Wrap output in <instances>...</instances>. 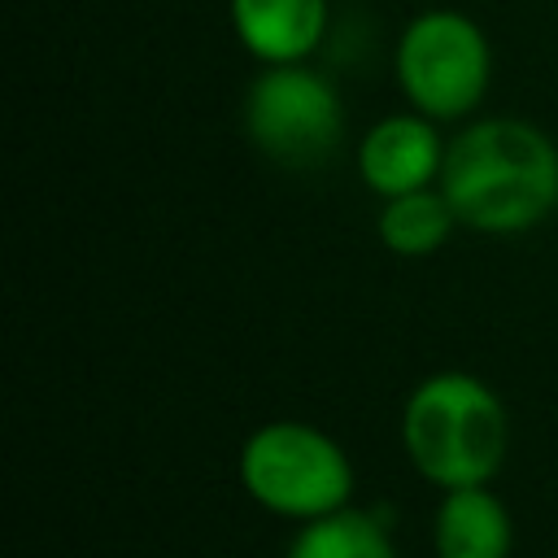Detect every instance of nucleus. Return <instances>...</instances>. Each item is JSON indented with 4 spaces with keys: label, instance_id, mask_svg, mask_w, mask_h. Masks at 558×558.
Segmentation results:
<instances>
[{
    "label": "nucleus",
    "instance_id": "obj_9",
    "mask_svg": "<svg viewBox=\"0 0 558 558\" xmlns=\"http://www.w3.org/2000/svg\"><path fill=\"white\" fill-rule=\"evenodd\" d=\"M453 222H458V214H453L449 196L440 187H418V192L388 196L375 227H379L384 248H392L401 257H427L449 240Z\"/></svg>",
    "mask_w": 558,
    "mask_h": 558
},
{
    "label": "nucleus",
    "instance_id": "obj_8",
    "mask_svg": "<svg viewBox=\"0 0 558 558\" xmlns=\"http://www.w3.org/2000/svg\"><path fill=\"white\" fill-rule=\"evenodd\" d=\"M510 541V514L484 484L445 488L436 510V558H506Z\"/></svg>",
    "mask_w": 558,
    "mask_h": 558
},
{
    "label": "nucleus",
    "instance_id": "obj_10",
    "mask_svg": "<svg viewBox=\"0 0 558 558\" xmlns=\"http://www.w3.org/2000/svg\"><path fill=\"white\" fill-rule=\"evenodd\" d=\"M288 558H397V549L375 514L340 506L331 514L305 519L288 545Z\"/></svg>",
    "mask_w": 558,
    "mask_h": 558
},
{
    "label": "nucleus",
    "instance_id": "obj_2",
    "mask_svg": "<svg viewBox=\"0 0 558 558\" xmlns=\"http://www.w3.org/2000/svg\"><path fill=\"white\" fill-rule=\"evenodd\" d=\"M506 436L497 392L466 371L427 375L401 414V440L414 471L440 488L493 480L506 458Z\"/></svg>",
    "mask_w": 558,
    "mask_h": 558
},
{
    "label": "nucleus",
    "instance_id": "obj_3",
    "mask_svg": "<svg viewBox=\"0 0 558 558\" xmlns=\"http://www.w3.org/2000/svg\"><path fill=\"white\" fill-rule=\"evenodd\" d=\"M392 74L410 109L458 122L480 109L493 83V44L462 9H418L392 48Z\"/></svg>",
    "mask_w": 558,
    "mask_h": 558
},
{
    "label": "nucleus",
    "instance_id": "obj_7",
    "mask_svg": "<svg viewBox=\"0 0 558 558\" xmlns=\"http://www.w3.org/2000/svg\"><path fill=\"white\" fill-rule=\"evenodd\" d=\"M227 22L262 65L314 61L331 26V0H227Z\"/></svg>",
    "mask_w": 558,
    "mask_h": 558
},
{
    "label": "nucleus",
    "instance_id": "obj_6",
    "mask_svg": "<svg viewBox=\"0 0 558 558\" xmlns=\"http://www.w3.org/2000/svg\"><path fill=\"white\" fill-rule=\"evenodd\" d=\"M445 166V140L436 122L418 109L388 113L366 126L357 140V174L375 196H401L440 183Z\"/></svg>",
    "mask_w": 558,
    "mask_h": 558
},
{
    "label": "nucleus",
    "instance_id": "obj_1",
    "mask_svg": "<svg viewBox=\"0 0 558 558\" xmlns=\"http://www.w3.org/2000/svg\"><path fill=\"white\" fill-rule=\"evenodd\" d=\"M436 187L471 231H527L558 209V144L523 118H475L445 144Z\"/></svg>",
    "mask_w": 558,
    "mask_h": 558
},
{
    "label": "nucleus",
    "instance_id": "obj_5",
    "mask_svg": "<svg viewBox=\"0 0 558 558\" xmlns=\"http://www.w3.org/2000/svg\"><path fill=\"white\" fill-rule=\"evenodd\" d=\"M240 480L248 497L288 519H318L349 506L353 466L344 449L310 423H266L244 440Z\"/></svg>",
    "mask_w": 558,
    "mask_h": 558
},
{
    "label": "nucleus",
    "instance_id": "obj_4",
    "mask_svg": "<svg viewBox=\"0 0 558 558\" xmlns=\"http://www.w3.org/2000/svg\"><path fill=\"white\" fill-rule=\"evenodd\" d=\"M240 118L248 144L283 170H318L344 140V100L314 61L262 65Z\"/></svg>",
    "mask_w": 558,
    "mask_h": 558
}]
</instances>
